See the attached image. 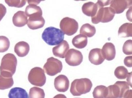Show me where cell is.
Segmentation results:
<instances>
[{"label":"cell","mask_w":132,"mask_h":98,"mask_svg":"<svg viewBox=\"0 0 132 98\" xmlns=\"http://www.w3.org/2000/svg\"><path fill=\"white\" fill-rule=\"evenodd\" d=\"M17 59L12 53H7L3 57L0 66V75L4 76L12 77L16 71Z\"/></svg>","instance_id":"6da1fadb"},{"label":"cell","mask_w":132,"mask_h":98,"mask_svg":"<svg viewBox=\"0 0 132 98\" xmlns=\"http://www.w3.org/2000/svg\"><path fill=\"white\" fill-rule=\"evenodd\" d=\"M42 38L50 46H56L61 43L64 39V34L60 29L54 27H48L45 29Z\"/></svg>","instance_id":"7a4b0ae2"},{"label":"cell","mask_w":132,"mask_h":98,"mask_svg":"<svg viewBox=\"0 0 132 98\" xmlns=\"http://www.w3.org/2000/svg\"><path fill=\"white\" fill-rule=\"evenodd\" d=\"M92 86V81L89 78L75 79L71 83L70 93L73 96H80L90 92Z\"/></svg>","instance_id":"3957f363"},{"label":"cell","mask_w":132,"mask_h":98,"mask_svg":"<svg viewBox=\"0 0 132 98\" xmlns=\"http://www.w3.org/2000/svg\"><path fill=\"white\" fill-rule=\"evenodd\" d=\"M98 6V10L95 15L92 17V23L94 24H97L99 23H106L110 22L114 19L115 12L110 7H102L100 6L98 3H96Z\"/></svg>","instance_id":"277c9868"},{"label":"cell","mask_w":132,"mask_h":98,"mask_svg":"<svg viewBox=\"0 0 132 98\" xmlns=\"http://www.w3.org/2000/svg\"><path fill=\"white\" fill-rule=\"evenodd\" d=\"M129 90V86L127 82L117 81L108 87L105 98H122Z\"/></svg>","instance_id":"5b68a950"},{"label":"cell","mask_w":132,"mask_h":98,"mask_svg":"<svg viewBox=\"0 0 132 98\" xmlns=\"http://www.w3.org/2000/svg\"><path fill=\"white\" fill-rule=\"evenodd\" d=\"M28 81L34 86L42 87L46 81L45 72L40 67H36L32 68L28 75Z\"/></svg>","instance_id":"8992f818"},{"label":"cell","mask_w":132,"mask_h":98,"mask_svg":"<svg viewBox=\"0 0 132 98\" xmlns=\"http://www.w3.org/2000/svg\"><path fill=\"white\" fill-rule=\"evenodd\" d=\"M60 27L62 32L64 34L71 36L77 32L79 25L78 22L74 19L66 17L61 20Z\"/></svg>","instance_id":"52a82bcc"},{"label":"cell","mask_w":132,"mask_h":98,"mask_svg":"<svg viewBox=\"0 0 132 98\" xmlns=\"http://www.w3.org/2000/svg\"><path fill=\"white\" fill-rule=\"evenodd\" d=\"M62 69V62L53 57H50L43 66V71L49 76H53L61 72Z\"/></svg>","instance_id":"ba28073f"},{"label":"cell","mask_w":132,"mask_h":98,"mask_svg":"<svg viewBox=\"0 0 132 98\" xmlns=\"http://www.w3.org/2000/svg\"><path fill=\"white\" fill-rule=\"evenodd\" d=\"M65 61L71 66H79L83 62V56L79 50L75 49H70L65 55Z\"/></svg>","instance_id":"9c48e42d"},{"label":"cell","mask_w":132,"mask_h":98,"mask_svg":"<svg viewBox=\"0 0 132 98\" xmlns=\"http://www.w3.org/2000/svg\"><path fill=\"white\" fill-rule=\"evenodd\" d=\"M45 24V20L41 14L31 15L28 19V26L32 30L38 29L43 27Z\"/></svg>","instance_id":"30bf717a"},{"label":"cell","mask_w":132,"mask_h":98,"mask_svg":"<svg viewBox=\"0 0 132 98\" xmlns=\"http://www.w3.org/2000/svg\"><path fill=\"white\" fill-rule=\"evenodd\" d=\"M110 7L115 11V14H120L123 12L125 9L131 7V1L126 0H114L110 1Z\"/></svg>","instance_id":"8fae6325"},{"label":"cell","mask_w":132,"mask_h":98,"mask_svg":"<svg viewBox=\"0 0 132 98\" xmlns=\"http://www.w3.org/2000/svg\"><path fill=\"white\" fill-rule=\"evenodd\" d=\"M54 85L56 90L59 92L64 93L69 89V80L66 76L60 75L55 78Z\"/></svg>","instance_id":"7c38bea8"},{"label":"cell","mask_w":132,"mask_h":98,"mask_svg":"<svg viewBox=\"0 0 132 98\" xmlns=\"http://www.w3.org/2000/svg\"><path fill=\"white\" fill-rule=\"evenodd\" d=\"M88 58L91 64L95 65L102 64L105 59L102 55L101 49L100 48H95L91 50L89 53Z\"/></svg>","instance_id":"4fadbf2b"},{"label":"cell","mask_w":132,"mask_h":98,"mask_svg":"<svg viewBox=\"0 0 132 98\" xmlns=\"http://www.w3.org/2000/svg\"><path fill=\"white\" fill-rule=\"evenodd\" d=\"M69 50V45L66 40H63L57 46L53 47L52 49L53 54L59 58H64Z\"/></svg>","instance_id":"5bb4252c"},{"label":"cell","mask_w":132,"mask_h":98,"mask_svg":"<svg viewBox=\"0 0 132 98\" xmlns=\"http://www.w3.org/2000/svg\"><path fill=\"white\" fill-rule=\"evenodd\" d=\"M102 55L105 59L112 61L115 57L116 49L115 46L112 43H106L104 44L101 50Z\"/></svg>","instance_id":"9a60e30c"},{"label":"cell","mask_w":132,"mask_h":98,"mask_svg":"<svg viewBox=\"0 0 132 98\" xmlns=\"http://www.w3.org/2000/svg\"><path fill=\"white\" fill-rule=\"evenodd\" d=\"M12 23L15 26L23 27L28 23V16L25 12L19 11L12 17Z\"/></svg>","instance_id":"2e32d148"},{"label":"cell","mask_w":132,"mask_h":98,"mask_svg":"<svg viewBox=\"0 0 132 98\" xmlns=\"http://www.w3.org/2000/svg\"><path fill=\"white\" fill-rule=\"evenodd\" d=\"M30 47L29 44L26 42H20L16 44L14 47L15 53L20 57L26 56L29 53Z\"/></svg>","instance_id":"e0dca14e"},{"label":"cell","mask_w":132,"mask_h":98,"mask_svg":"<svg viewBox=\"0 0 132 98\" xmlns=\"http://www.w3.org/2000/svg\"><path fill=\"white\" fill-rule=\"evenodd\" d=\"M97 10H98V6L97 4H94L92 2L85 3L81 7L83 13L91 17H93L95 15Z\"/></svg>","instance_id":"ac0fdd59"},{"label":"cell","mask_w":132,"mask_h":98,"mask_svg":"<svg viewBox=\"0 0 132 98\" xmlns=\"http://www.w3.org/2000/svg\"><path fill=\"white\" fill-rule=\"evenodd\" d=\"M87 37L82 34H78L72 40L73 45L78 49H83L87 45Z\"/></svg>","instance_id":"d6986e66"},{"label":"cell","mask_w":132,"mask_h":98,"mask_svg":"<svg viewBox=\"0 0 132 98\" xmlns=\"http://www.w3.org/2000/svg\"><path fill=\"white\" fill-rule=\"evenodd\" d=\"M9 98H29L26 90L21 87L12 88L9 91Z\"/></svg>","instance_id":"ffe728a7"},{"label":"cell","mask_w":132,"mask_h":98,"mask_svg":"<svg viewBox=\"0 0 132 98\" xmlns=\"http://www.w3.org/2000/svg\"><path fill=\"white\" fill-rule=\"evenodd\" d=\"M119 36L121 38L132 37V24L125 23L119 28L118 31Z\"/></svg>","instance_id":"44dd1931"},{"label":"cell","mask_w":132,"mask_h":98,"mask_svg":"<svg viewBox=\"0 0 132 98\" xmlns=\"http://www.w3.org/2000/svg\"><path fill=\"white\" fill-rule=\"evenodd\" d=\"M96 30L95 26L93 25H91L89 24H85L81 26L80 33L83 35L86 36L87 37H92L96 34Z\"/></svg>","instance_id":"7402d4cb"},{"label":"cell","mask_w":132,"mask_h":98,"mask_svg":"<svg viewBox=\"0 0 132 98\" xmlns=\"http://www.w3.org/2000/svg\"><path fill=\"white\" fill-rule=\"evenodd\" d=\"M12 77L4 76L0 75V90H4L11 87L14 85Z\"/></svg>","instance_id":"603a6c76"},{"label":"cell","mask_w":132,"mask_h":98,"mask_svg":"<svg viewBox=\"0 0 132 98\" xmlns=\"http://www.w3.org/2000/svg\"><path fill=\"white\" fill-rule=\"evenodd\" d=\"M108 87L103 85H100L96 87L93 91V96L94 98H105Z\"/></svg>","instance_id":"cb8c5ba5"},{"label":"cell","mask_w":132,"mask_h":98,"mask_svg":"<svg viewBox=\"0 0 132 98\" xmlns=\"http://www.w3.org/2000/svg\"><path fill=\"white\" fill-rule=\"evenodd\" d=\"M25 13H26L28 17H29L30 16L35 14L42 15V11L41 8L39 6H37L36 5L32 4L27 6L26 8Z\"/></svg>","instance_id":"d4e9b609"},{"label":"cell","mask_w":132,"mask_h":98,"mask_svg":"<svg viewBox=\"0 0 132 98\" xmlns=\"http://www.w3.org/2000/svg\"><path fill=\"white\" fill-rule=\"evenodd\" d=\"M29 98H45V93L43 89L37 87H33L29 90Z\"/></svg>","instance_id":"484cf974"},{"label":"cell","mask_w":132,"mask_h":98,"mask_svg":"<svg viewBox=\"0 0 132 98\" xmlns=\"http://www.w3.org/2000/svg\"><path fill=\"white\" fill-rule=\"evenodd\" d=\"M128 69L124 66H119L115 69L114 71V75L118 79L124 80L125 79L128 75Z\"/></svg>","instance_id":"4316f807"},{"label":"cell","mask_w":132,"mask_h":98,"mask_svg":"<svg viewBox=\"0 0 132 98\" xmlns=\"http://www.w3.org/2000/svg\"><path fill=\"white\" fill-rule=\"evenodd\" d=\"M10 41L7 37L0 36V53L7 51L10 47Z\"/></svg>","instance_id":"83f0119b"},{"label":"cell","mask_w":132,"mask_h":98,"mask_svg":"<svg viewBox=\"0 0 132 98\" xmlns=\"http://www.w3.org/2000/svg\"><path fill=\"white\" fill-rule=\"evenodd\" d=\"M5 2L10 7H15L17 8H21L26 4L27 1L25 0H14V1H5Z\"/></svg>","instance_id":"f1b7e54d"},{"label":"cell","mask_w":132,"mask_h":98,"mask_svg":"<svg viewBox=\"0 0 132 98\" xmlns=\"http://www.w3.org/2000/svg\"><path fill=\"white\" fill-rule=\"evenodd\" d=\"M122 52L127 55H131L132 54V40H128L124 44L122 47Z\"/></svg>","instance_id":"f546056e"},{"label":"cell","mask_w":132,"mask_h":98,"mask_svg":"<svg viewBox=\"0 0 132 98\" xmlns=\"http://www.w3.org/2000/svg\"><path fill=\"white\" fill-rule=\"evenodd\" d=\"M6 12H7V10H6V8L5 6L1 4H0V21L5 16V15L6 14Z\"/></svg>","instance_id":"4dcf8cb0"},{"label":"cell","mask_w":132,"mask_h":98,"mask_svg":"<svg viewBox=\"0 0 132 98\" xmlns=\"http://www.w3.org/2000/svg\"><path fill=\"white\" fill-rule=\"evenodd\" d=\"M124 65L128 67H132V56H128L124 59Z\"/></svg>","instance_id":"1f68e13d"},{"label":"cell","mask_w":132,"mask_h":98,"mask_svg":"<svg viewBox=\"0 0 132 98\" xmlns=\"http://www.w3.org/2000/svg\"><path fill=\"white\" fill-rule=\"evenodd\" d=\"M124 98H131L132 97V90H129L125 94Z\"/></svg>","instance_id":"d6a6232c"},{"label":"cell","mask_w":132,"mask_h":98,"mask_svg":"<svg viewBox=\"0 0 132 98\" xmlns=\"http://www.w3.org/2000/svg\"><path fill=\"white\" fill-rule=\"evenodd\" d=\"M131 72H130V73H129L128 74V77H127V81L128 82V85L129 86H130V87H131Z\"/></svg>","instance_id":"836d02e7"},{"label":"cell","mask_w":132,"mask_h":98,"mask_svg":"<svg viewBox=\"0 0 132 98\" xmlns=\"http://www.w3.org/2000/svg\"><path fill=\"white\" fill-rule=\"evenodd\" d=\"M53 98H67V97L64 94H57Z\"/></svg>","instance_id":"e575fe53"},{"label":"cell","mask_w":132,"mask_h":98,"mask_svg":"<svg viewBox=\"0 0 132 98\" xmlns=\"http://www.w3.org/2000/svg\"><path fill=\"white\" fill-rule=\"evenodd\" d=\"M76 98H79V97H76Z\"/></svg>","instance_id":"d590c367"}]
</instances>
